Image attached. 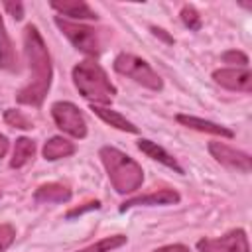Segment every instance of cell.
I'll use <instances>...</instances> for the list:
<instances>
[{"label":"cell","instance_id":"cell-28","mask_svg":"<svg viewBox=\"0 0 252 252\" xmlns=\"http://www.w3.org/2000/svg\"><path fill=\"white\" fill-rule=\"evenodd\" d=\"M8 148H10V142H8V138H6L4 134H0V158H4V156H6Z\"/></svg>","mask_w":252,"mask_h":252},{"label":"cell","instance_id":"cell-26","mask_svg":"<svg viewBox=\"0 0 252 252\" xmlns=\"http://www.w3.org/2000/svg\"><path fill=\"white\" fill-rule=\"evenodd\" d=\"M152 252H191L185 244H167V246H161V248H156Z\"/></svg>","mask_w":252,"mask_h":252},{"label":"cell","instance_id":"cell-19","mask_svg":"<svg viewBox=\"0 0 252 252\" xmlns=\"http://www.w3.org/2000/svg\"><path fill=\"white\" fill-rule=\"evenodd\" d=\"M126 242H128V236L126 234H112V236H104V238L96 240L94 244L85 246V248L75 250V252H112V250L124 246Z\"/></svg>","mask_w":252,"mask_h":252},{"label":"cell","instance_id":"cell-14","mask_svg":"<svg viewBox=\"0 0 252 252\" xmlns=\"http://www.w3.org/2000/svg\"><path fill=\"white\" fill-rule=\"evenodd\" d=\"M91 110L102 120L106 122L108 126L116 128V130H122V132H128V134H138V126L134 122H130L126 116H122L120 112L108 108V106H100V104H91Z\"/></svg>","mask_w":252,"mask_h":252},{"label":"cell","instance_id":"cell-5","mask_svg":"<svg viewBox=\"0 0 252 252\" xmlns=\"http://www.w3.org/2000/svg\"><path fill=\"white\" fill-rule=\"evenodd\" d=\"M55 26L65 33V37L75 45V49L87 53V55H98L100 53V39L94 28L71 22L67 18L55 16Z\"/></svg>","mask_w":252,"mask_h":252},{"label":"cell","instance_id":"cell-20","mask_svg":"<svg viewBox=\"0 0 252 252\" xmlns=\"http://www.w3.org/2000/svg\"><path fill=\"white\" fill-rule=\"evenodd\" d=\"M4 120H6L12 128H20V130H32V128H33V124H32L20 110H16V108H8V110L4 112Z\"/></svg>","mask_w":252,"mask_h":252},{"label":"cell","instance_id":"cell-3","mask_svg":"<svg viewBox=\"0 0 252 252\" xmlns=\"http://www.w3.org/2000/svg\"><path fill=\"white\" fill-rule=\"evenodd\" d=\"M73 83L81 96L91 100V104L106 106L116 94V87L110 83L106 71L91 59H85L73 67Z\"/></svg>","mask_w":252,"mask_h":252},{"label":"cell","instance_id":"cell-15","mask_svg":"<svg viewBox=\"0 0 252 252\" xmlns=\"http://www.w3.org/2000/svg\"><path fill=\"white\" fill-rule=\"evenodd\" d=\"M71 195V189L63 183H43L35 189L33 199L37 203H67Z\"/></svg>","mask_w":252,"mask_h":252},{"label":"cell","instance_id":"cell-12","mask_svg":"<svg viewBox=\"0 0 252 252\" xmlns=\"http://www.w3.org/2000/svg\"><path fill=\"white\" fill-rule=\"evenodd\" d=\"M53 10L59 12V16H67L71 20H96V12L83 0H63V2H49Z\"/></svg>","mask_w":252,"mask_h":252},{"label":"cell","instance_id":"cell-27","mask_svg":"<svg viewBox=\"0 0 252 252\" xmlns=\"http://www.w3.org/2000/svg\"><path fill=\"white\" fill-rule=\"evenodd\" d=\"M152 32H154V35H159V37H161V39H165L167 43H173V37H171V35H167V33H165V30L152 26Z\"/></svg>","mask_w":252,"mask_h":252},{"label":"cell","instance_id":"cell-13","mask_svg":"<svg viewBox=\"0 0 252 252\" xmlns=\"http://www.w3.org/2000/svg\"><path fill=\"white\" fill-rule=\"evenodd\" d=\"M136 146H138V150H140L142 154H146L148 158H152V159L159 161L161 165L173 169L175 173H181V175H183V167L177 163V159H175L171 154H167L161 146H158L156 142H152V140H148V138H140V140L136 142Z\"/></svg>","mask_w":252,"mask_h":252},{"label":"cell","instance_id":"cell-16","mask_svg":"<svg viewBox=\"0 0 252 252\" xmlns=\"http://www.w3.org/2000/svg\"><path fill=\"white\" fill-rule=\"evenodd\" d=\"M75 150H77L75 144L69 142L67 138H63V136H51V138L43 144L41 154H43V158H45L47 161H55V159H63V158L73 156Z\"/></svg>","mask_w":252,"mask_h":252},{"label":"cell","instance_id":"cell-18","mask_svg":"<svg viewBox=\"0 0 252 252\" xmlns=\"http://www.w3.org/2000/svg\"><path fill=\"white\" fill-rule=\"evenodd\" d=\"M33 156H35V142L30 140V138H26V136H22V138H18L16 144H14L10 167L20 169V167H24L26 163H30Z\"/></svg>","mask_w":252,"mask_h":252},{"label":"cell","instance_id":"cell-24","mask_svg":"<svg viewBox=\"0 0 252 252\" xmlns=\"http://www.w3.org/2000/svg\"><path fill=\"white\" fill-rule=\"evenodd\" d=\"M4 8L10 16H14L16 20H22L24 18V4L22 2H4Z\"/></svg>","mask_w":252,"mask_h":252},{"label":"cell","instance_id":"cell-23","mask_svg":"<svg viewBox=\"0 0 252 252\" xmlns=\"http://www.w3.org/2000/svg\"><path fill=\"white\" fill-rule=\"evenodd\" d=\"M16 238V228L8 222L0 224V252H4L6 248H10V244L14 242Z\"/></svg>","mask_w":252,"mask_h":252},{"label":"cell","instance_id":"cell-7","mask_svg":"<svg viewBox=\"0 0 252 252\" xmlns=\"http://www.w3.org/2000/svg\"><path fill=\"white\" fill-rule=\"evenodd\" d=\"M199 252H250V242L244 228H232L217 238L197 240Z\"/></svg>","mask_w":252,"mask_h":252},{"label":"cell","instance_id":"cell-9","mask_svg":"<svg viewBox=\"0 0 252 252\" xmlns=\"http://www.w3.org/2000/svg\"><path fill=\"white\" fill-rule=\"evenodd\" d=\"M213 81L228 91L250 93L252 91V73L248 67H222L213 71Z\"/></svg>","mask_w":252,"mask_h":252},{"label":"cell","instance_id":"cell-25","mask_svg":"<svg viewBox=\"0 0 252 252\" xmlns=\"http://www.w3.org/2000/svg\"><path fill=\"white\" fill-rule=\"evenodd\" d=\"M100 207V203L98 201H91V203H85L83 207H77V209H71L65 217L67 219H73V217H77V215H83V213H87V211H93V209H98Z\"/></svg>","mask_w":252,"mask_h":252},{"label":"cell","instance_id":"cell-21","mask_svg":"<svg viewBox=\"0 0 252 252\" xmlns=\"http://www.w3.org/2000/svg\"><path fill=\"white\" fill-rule=\"evenodd\" d=\"M179 16H181V22H183V24H185L189 30H193V32L201 30V24H203V22H201L199 12H197L193 6H189V4H187V6H183Z\"/></svg>","mask_w":252,"mask_h":252},{"label":"cell","instance_id":"cell-11","mask_svg":"<svg viewBox=\"0 0 252 252\" xmlns=\"http://www.w3.org/2000/svg\"><path fill=\"white\" fill-rule=\"evenodd\" d=\"M175 120L187 128H193L197 132H205V134H213V136H220V138H232L234 132L226 126H220L217 122H211V120H205V118H199V116H191V114H177Z\"/></svg>","mask_w":252,"mask_h":252},{"label":"cell","instance_id":"cell-17","mask_svg":"<svg viewBox=\"0 0 252 252\" xmlns=\"http://www.w3.org/2000/svg\"><path fill=\"white\" fill-rule=\"evenodd\" d=\"M0 69L18 71V55H16L14 43H12V39L6 32L2 16H0Z\"/></svg>","mask_w":252,"mask_h":252},{"label":"cell","instance_id":"cell-22","mask_svg":"<svg viewBox=\"0 0 252 252\" xmlns=\"http://www.w3.org/2000/svg\"><path fill=\"white\" fill-rule=\"evenodd\" d=\"M220 59H222L224 63H230V65H236V67H248V57H246V53L236 51V49L224 51V53L220 55Z\"/></svg>","mask_w":252,"mask_h":252},{"label":"cell","instance_id":"cell-6","mask_svg":"<svg viewBox=\"0 0 252 252\" xmlns=\"http://www.w3.org/2000/svg\"><path fill=\"white\" fill-rule=\"evenodd\" d=\"M51 116H53L55 126L61 132H65L77 140H83L87 136V120L77 104H73L69 100H57L51 104Z\"/></svg>","mask_w":252,"mask_h":252},{"label":"cell","instance_id":"cell-10","mask_svg":"<svg viewBox=\"0 0 252 252\" xmlns=\"http://www.w3.org/2000/svg\"><path fill=\"white\" fill-rule=\"evenodd\" d=\"M181 197L177 191L173 189H158L154 193H148V195H138V197H132V199H126L122 205H120V213H126L128 209L132 207H154V205H175L179 203Z\"/></svg>","mask_w":252,"mask_h":252},{"label":"cell","instance_id":"cell-8","mask_svg":"<svg viewBox=\"0 0 252 252\" xmlns=\"http://www.w3.org/2000/svg\"><path fill=\"white\" fill-rule=\"evenodd\" d=\"M209 154L224 167L228 169H234V171H240V173H250L252 171V158L246 154V152H240V150H234L230 146H226L224 142L220 140H213L209 142Z\"/></svg>","mask_w":252,"mask_h":252},{"label":"cell","instance_id":"cell-4","mask_svg":"<svg viewBox=\"0 0 252 252\" xmlns=\"http://www.w3.org/2000/svg\"><path fill=\"white\" fill-rule=\"evenodd\" d=\"M112 67H114L116 73L132 79L134 83H138V85H142V87H146L150 91H161L163 89L161 77L152 69V65L146 59H142L138 55L120 53V55H116Z\"/></svg>","mask_w":252,"mask_h":252},{"label":"cell","instance_id":"cell-1","mask_svg":"<svg viewBox=\"0 0 252 252\" xmlns=\"http://www.w3.org/2000/svg\"><path fill=\"white\" fill-rule=\"evenodd\" d=\"M24 53L30 67V83L22 87L16 94V100L20 104L28 106H41L45 100V94L51 87V55L47 51L45 39L41 37L37 26L28 24L24 30Z\"/></svg>","mask_w":252,"mask_h":252},{"label":"cell","instance_id":"cell-2","mask_svg":"<svg viewBox=\"0 0 252 252\" xmlns=\"http://www.w3.org/2000/svg\"><path fill=\"white\" fill-rule=\"evenodd\" d=\"M98 156H100V161L106 169L108 181H110V185L114 187L116 193L126 195V193H134L142 187L144 169L128 154H124V152H120L118 148H112V146H102Z\"/></svg>","mask_w":252,"mask_h":252}]
</instances>
